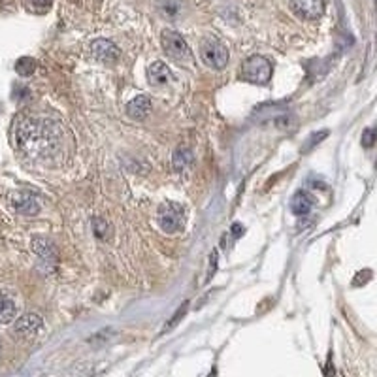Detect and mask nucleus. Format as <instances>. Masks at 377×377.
I'll use <instances>...</instances> for the list:
<instances>
[{"label":"nucleus","instance_id":"obj_13","mask_svg":"<svg viewBox=\"0 0 377 377\" xmlns=\"http://www.w3.org/2000/svg\"><path fill=\"white\" fill-rule=\"evenodd\" d=\"M313 208V200H311V196L308 193H304V191H298L296 195L293 196V200H291V210H293L294 215H308L309 211Z\"/></svg>","mask_w":377,"mask_h":377},{"label":"nucleus","instance_id":"obj_3","mask_svg":"<svg viewBox=\"0 0 377 377\" xmlns=\"http://www.w3.org/2000/svg\"><path fill=\"white\" fill-rule=\"evenodd\" d=\"M160 42H162L165 53L172 60L183 62V64H191L193 62V51H191V47L185 42V38L181 36L180 32L166 29L162 32V36H160Z\"/></svg>","mask_w":377,"mask_h":377},{"label":"nucleus","instance_id":"obj_12","mask_svg":"<svg viewBox=\"0 0 377 377\" xmlns=\"http://www.w3.org/2000/svg\"><path fill=\"white\" fill-rule=\"evenodd\" d=\"M17 317V304L10 294L0 291V324H8Z\"/></svg>","mask_w":377,"mask_h":377},{"label":"nucleus","instance_id":"obj_20","mask_svg":"<svg viewBox=\"0 0 377 377\" xmlns=\"http://www.w3.org/2000/svg\"><path fill=\"white\" fill-rule=\"evenodd\" d=\"M187 308H188V304H183V308H180V309H178V311H175V315H173L172 321H170V323H168L165 326V332H168V330H170V328H173V326H175V323H178L180 319H183V315L187 313Z\"/></svg>","mask_w":377,"mask_h":377},{"label":"nucleus","instance_id":"obj_7","mask_svg":"<svg viewBox=\"0 0 377 377\" xmlns=\"http://www.w3.org/2000/svg\"><path fill=\"white\" fill-rule=\"evenodd\" d=\"M90 55L98 60V62H108V64H113L117 62L121 57V51L117 49V45L106 40V38H98L90 44Z\"/></svg>","mask_w":377,"mask_h":377},{"label":"nucleus","instance_id":"obj_1","mask_svg":"<svg viewBox=\"0 0 377 377\" xmlns=\"http://www.w3.org/2000/svg\"><path fill=\"white\" fill-rule=\"evenodd\" d=\"M14 147L32 158L47 157L59 149L62 142V128L51 119L40 117H17L12 128Z\"/></svg>","mask_w":377,"mask_h":377},{"label":"nucleus","instance_id":"obj_16","mask_svg":"<svg viewBox=\"0 0 377 377\" xmlns=\"http://www.w3.org/2000/svg\"><path fill=\"white\" fill-rule=\"evenodd\" d=\"M23 4H25V8L29 10L30 14L42 15L51 8L53 0H23Z\"/></svg>","mask_w":377,"mask_h":377},{"label":"nucleus","instance_id":"obj_11","mask_svg":"<svg viewBox=\"0 0 377 377\" xmlns=\"http://www.w3.org/2000/svg\"><path fill=\"white\" fill-rule=\"evenodd\" d=\"M147 80H149L151 85H155V87H162L166 83L170 82V68L166 66L165 62H153L147 70Z\"/></svg>","mask_w":377,"mask_h":377},{"label":"nucleus","instance_id":"obj_8","mask_svg":"<svg viewBox=\"0 0 377 377\" xmlns=\"http://www.w3.org/2000/svg\"><path fill=\"white\" fill-rule=\"evenodd\" d=\"M10 206L21 215H36L40 211V202L32 193H14L10 196Z\"/></svg>","mask_w":377,"mask_h":377},{"label":"nucleus","instance_id":"obj_4","mask_svg":"<svg viewBox=\"0 0 377 377\" xmlns=\"http://www.w3.org/2000/svg\"><path fill=\"white\" fill-rule=\"evenodd\" d=\"M157 223L162 232H180L181 228H183V225H185V211H183V208H181L180 204L165 202L158 208Z\"/></svg>","mask_w":377,"mask_h":377},{"label":"nucleus","instance_id":"obj_15","mask_svg":"<svg viewBox=\"0 0 377 377\" xmlns=\"http://www.w3.org/2000/svg\"><path fill=\"white\" fill-rule=\"evenodd\" d=\"M34 251H36L40 258L45 260H55V247L47 240H34Z\"/></svg>","mask_w":377,"mask_h":377},{"label":"nucleus","instance_id":"obj_9","mask_svg":"<svg viewBox=\"0 0 377 377\" xmlns=\"http://www.w3.org/2000/svg\"><path fill=\"white\" fill-rule=\"evenodd\" d=\"M40 328H42V317L38 315V313H27V315L19 317L15 321L14 332L19 338L30 339L36 336Z\"/></svg>","mask_w":377,"mask_h":377},{"label":"nucleus","instance_id":"obj_5","mask_svg":"<svg viewBox=\"0 0 377 377\" xmlns=\"http://www.w3.org/2000/svg\"><path fill=\"white\" fill-rule=\"evenodd\" d=\"M200 59L204 60V64L215 70H221L228 64L230 53L226 49V45L223 42H219L215 38H208L204 40L200 45Z\"/></svg>","mask_w":377,"mask_h":377},{"label":"nucleus","instance_id":"obj_6","mask_svg":"<svg viewBox=\"0 0 377 377\" xmlns=\"http://www.w3.org/2000/svg\"><path fill=\"white\" fill-rule=\"evenodd\" d=\"M291 10L306 21H315L324 14V0H291Z\"/></svg>","mask_w":377,"mask_h":377},{"label":"nucleus","instance_id":"obj_2","mask_svg":"<svg viewBox=\"0 0 377 377\" xmlns=\"http://www.w3.org/2000/svg\"><path fill=\"white\" fill-rule=\"evenodd\" d=\"M240 77L243 82L255 83V85H264L270 82L271 64L270 60L263 55H251L249 59L243 60L240 68Z\"/></svg>","mask_w":377,"mask_h":377},{"label":"nucleus","instance_id":"obj_18","mask_svg":"<svg viewBox=\"0 0 377 377\" xmlns=\"http://www.w3.org/2000/svg\"><path fill=\"white\" fill-rule=\"evenodd\" d=\"M160 10H162L165 17L172 19V17L180 14V2L178 0H160Z\"/></svg>","mask_w":377,"mask_h":377},{"label":"nucleus","instance_id":"obj_19","mask_svg":"<svg viewBox=\"0 0 377 377\" xmlns=\"http://www.w3.org/2000/svg\"><path fill=\"white\" fill-rule=\"evenodd\" d=\"M374 142H376V128H366L362 134V145L369 149V147H374Z\"/></svg>","mask_w":377,"mask_h":377},{"label":"nucleus","instance_id":"obj_14","mask_svg":"<svg viewBox=\"0 0 377 377\" xmlns=\"http://www.w3.org/2000/svg\"><path fill=\"white\" fill-rule=\"evenodd\" d=\"M193 162H195V155H193L191 149H187V147H178V149L173 151L172 165L178 172L185 170L188 166H193Z\"/></svg>","mask_w":377,"mask_h":377},{"label":"nucleus","instance_id":"obj_10","mask_svg":"<svg viewBox=\"0 0 377 377\" xmlns=\"http://www.w3.org/2000/svg\"><path fill=\"white\" fill-rule=\"evenodd\" d=\"M151 112V102L147 97H136L134 100H130L127 106L128 117H132L136 121H143Z\"/></svg>","mask_w":377,"mask_h":377},{"label":"nucleus","instance_id":"obj_17","mask_svg":"<svg viewBox=\"0 0 377 377\" xmlns=\"http://www.w3.org/2000/svg\"><path fill=\"white\" fill-rule=\"evenodd\" d=\"M34 68H36V64H34V60L30 59V57H21V59L15 62V72L19 75H23V77H27V75L32 74Z\"/></svg>","mask_w":377,"mask_h":377}]
</instances>
